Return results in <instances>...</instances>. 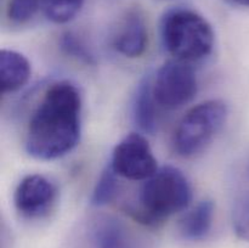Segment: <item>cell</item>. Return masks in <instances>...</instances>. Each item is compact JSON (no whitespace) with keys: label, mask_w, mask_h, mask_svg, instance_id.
Listing matches in <instances>:
<instances>
[{"label":"cell","mask_w":249,"mask_h":248,"mask_svg":"<svg viewBox=\"0 0 249 248\" xmlns=\"http://www.w3.org/2000/svg\"><path fill=\"white\" fill-rule=\"evenodd\" d=\"M83 100L79 89L68 80L46 89L29 119L24 146L28 155L53 160L70 153L82 133Z\"/></svg>","instance_id":"obj_1"},{"label":"cell","mask_w":249,"mask_h":248,"mask_svg":"<svg viewBox=\"0 0 249 248\" xmlns=\"http://www.w3.org/2000/svg\"><path fill=\"white\" fill-rule=\"evenodd\" d=\"M191 198V185L184 173L173 165H165L142 185L139 207L134 209L133 215L141 223L155 225L186 209Z\"/></svg>","instance_id":"obj_2"},{"label":"cell","mask_w":249,"mask_h":248,"mask_svg":"<svg viewBox=\"0 0 249 248\" xmlns=\"http://www.w3.org/2000/svg\"><path fill=\"white\" fill-rule=\"evenodd\" d=\"M160 38L175 60L189 63L211 55L214 46L211 23L198 12L182 7L165 12L160 21Z\"/></svg>","instance_id":"obj_3"},{"label":"cell","mask_w":249,"mask_h":248,"mask_svg":"<svg viewBox=\"0 0 249 248\" xmlns=\"http://www.w3.org/2000/svg\"><path fill=\"white\" fill-rule=\"evenodd\" d=\"M229 117L223 100H209L192 107L175 129L173 146L181 157H192L206 150L220 133Z\"/></svg>","instance_id":"obj_4"},{"label":"cell","mask_w":249,"mask_h":248,"mask_svg":"<svg viewBox=\"0 0 249 248\" xmlns=\"http://www.w3.org/2000/svg\"><path fill=\"white\" fill-rule=\"evenodd\" d=\"M198 84L189 62L174 60L165 62L152 79V91L157 105L177 109L189 104L197 94Z\"/></svg>","instance_id":"obj_5"},{"label":"cell","mask_w":249,"mask_h":248,"mask_svg":"<svg viewBox=\"0 0 249 248\" xmlns=\"http://www.w3.org/2000/svg\"><path fill=\"white\" fill-rule=\"evenodd\" d=\"M109 165L118 177L128 180H147L158 170L150 143L138 133L129 134L117 143Z\"/></svg>","instance_id":"obj_6"},{"label":"cell","mask_w":249,"mask_h":248,"mask_svg":"<svg viewBox=\"0 0 249 248\" xmlns=\"http://www.w3.org/2000/svg\"><path fill=\"white\" fill-rule=\"evenodd\" d=\"M57 196L56 185L40 174L24 177L17 185L14 195L17 212L29 219L45 215Z\"/></svg>","instance_id":"obj_7"},{"label":"cell","mask_w":249,"mask_h":248,"mask_svg":"<svg viewBox=\"0 0 249 248\" xmlns=\"http://www.w3.org/2000/svg\"><path fill=\"white\" fill-rule=\"evenodd\" d=\"M112 48L125 57H140L147 49L148 34L143 16L138 10L126 12L112 34Z\"/></svg>","instance_id":"obj_8"},{"label":"cell","mask_w":249,"mask_h":248,"mask_svg":"<svg viewBox=\"0 0 249 248\" xmlns=\"http://www.w3.org/2000/svg\"><path fill=\"white\" fill-rule=\"evenodd\" d=\"M157 106L152 91V78L147 74L138 84L131 101L133 121L143 133L152 134L157 130Z\"/></svg>","instance_id":"obj_9"},{"label":"cell","mask_w":249,"mask_h":248,"mask_svg":"<svg viewBox=\"0 0 249 248\" xmlns=\"http://www.w3.org/2000/svg\"><path fill=\"white\" fill-rule=\"evenodd\" d=\"M90 241L91 248H134L128 229L113 216H101L95 221Z\"/></svg>","instance_id":"obj_10"},{"label":"cell","mask_w":249,"mask_h":248,"mask_svg":"<svg viewBox=\"0 0 249 248\" xmlns=\"http://www.w3.org/2000/svg\"><path fill=\"white\" fill-rule=\"evenodd\" d=\"M31 63L24 55L15 50L2 49L0 53V82L1 92L21 89L31 78Z\"/></svg>","instance_id":"obj_11"},{"label":"cell","mask_w":249,"mask_h":248,"mask_svg":"<svg viewBox=\"0 0 249 248\" xmlns=\"http://www.w3.org/2000/svg\"><path fill=\"white\" fill-rule=\"evenodd\" d=\"M232 226L241 240L249 242V158L236 177L232 199Z\"/></svg>","instance_id":"obj_12"},{"label":"cell","mask_w":249,"mask_h":248,"mask_svg":"<svg viewBox=\"0 0 249 248\" xmlns=\"http://www.w3.org/2000/svg\"><path fill=\"white\" fill-rule=\"evenodd\" d=\"M214 216V203L203 199L187 212L179 225L180 233L189 241H199L207 237L212 230Z\"/></svg>","instance_id":"obj_13"},{"label":"cell","mask_w":249,"mask_h":248,"mask_svg":"<svg viewBox=\"0 0 249 248\" xmlns=\"http://www.w3.org/2000/svg\"><path fill=\"white\" fill-rule=\"evenodd\" d=\"M84 0H41L46 17L56 23H66L77 16Z\"/></svg>","instance_id":"obj_14"},{"label":"cell","mask_w":249,"mask_h":248,"mask_svg":"<svg viewBox=\"0 0 249 248\" xmlns=\"http://www.w3.org/2000/svg\"><path fill=\"white\" fill-rule=\"evenodd\" d=\"M116 177L118 175L113 172L111 165L105 168L100 177L95 184L91 194V204L95 207H102L112 202L118 192V182Z\"/></svg>","instance_id":"obj_15"},{"label":"cell","mask_w":249,"mask_h":248,"mask_svg":"<svg viewBox=\"0 0 249 248\" xmlns=\"http://www.w3.org/2000/svg\"><path fill=\"white\" fill-rule=\"evenodd\" d=\"M60 46L66 55L74 58V60L87 63V65H94L95 63V56L91 49L89 48V45H87L84 39H82L78 34L73 33V32H66L65 34H62Z\"/></svg>","instance_id":"obj_16"},{"label":"cell","mask_w":249,"mask_h":248,"mask_svg":"<svg viewBox=\"0 0 249 248\" xmlns=\"http://www.w3.org/2000/svg\"><path fill=\"white\" fill-rule=\"evenodd\" d=\"M41 0H9L7 2V18L17 24L31 21L38 12Z\"/></svg>","instance_id":"obj_17"},{"label":"cell","mask_w":249,"mask_h":248,"mask_svg":"<svg viewBox=\"0 0 249 248\" xmlns=\"http://www.w3.org/2000/svg\"><path fill=\"white\" fill-rule=\"evenodd\" d=\"M229 4L236 5V6H245L249 7V0H225Z\"/></svg>","instance_id":"obj_18"}]
</instances>
